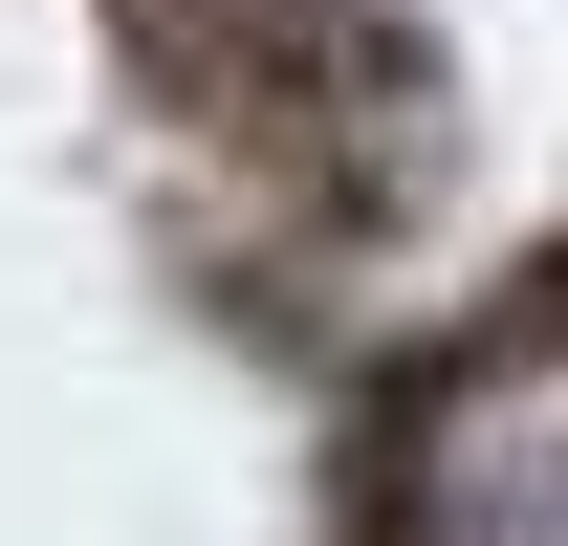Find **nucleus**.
<instances>
[{
	"label": "nucleus",
	"instance_id": "nucleus-1",
	"mask_svg": "<svg viewBox=\"0 0 568 546\" xmlns=\"http://www.w3.org/2000/svg\"><path fill=\"white\" fill-rule=\"evenodd\" d=\"M394 546H568V328H481L394 415Z\"/></svg>",
	"mask_w": 568,
	"mask_h": 546
}]
</instances>
